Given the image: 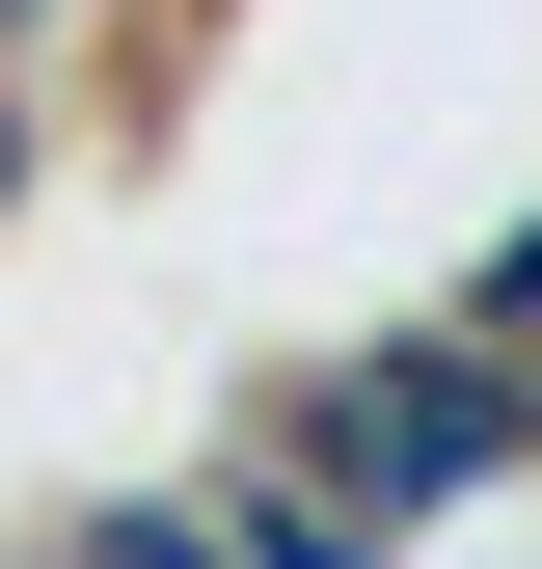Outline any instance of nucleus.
<instances>
[{
  "label": "nucleus",
  "instance_id": "nucleus-1",
  "mask_svg": "<svg viewBox=\"0 0 542 569\" xmlns=\"http://www.w3.org/2000/svg\"><path fill=\"white\" fill-rule=\"evenodd\" d=\"M0 218H28V82H0Z\"/></svg>",
  "mask_w": 542,
  "mask_h": 569
}]
</instances>
